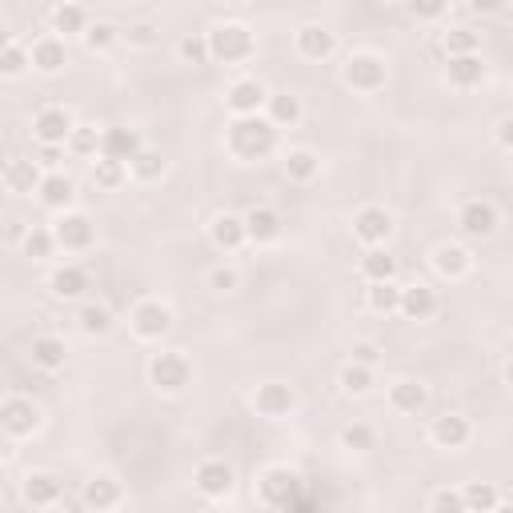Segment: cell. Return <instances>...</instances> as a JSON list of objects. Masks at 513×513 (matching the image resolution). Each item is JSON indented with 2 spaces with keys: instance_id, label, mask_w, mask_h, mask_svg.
Wrapping results in <instances>:
<instances>
[{
  "instance_id": "60d3db41",
  "label": "cell",
  "mask_w": 513,
  "mask_h": 513,
  "mask_svg": "<svg viewBox=\"0 0 513 513\" xmlns=\"http://www.w3.org/2000/svg\"><path fill=\"white\" fill-rule=\"evenodd\" d=\"M429 513H469L466 506V493L461 489H433V498H429Z\"/></svg>"
},
{
  "instance_id": "603a6c76",
  "label": "cell",
  "mask_w": 513,
  "mask_h": 513,
  "mask_svg": "<svg viewBox=\"0 0 513 513\" xmlns=\"http://www.w3.org/2000/svg\"><path fill=\"white\" fill-rule=\"evenodd\" d=\"M425 401H429V390H425L421 381H397L393 390H390V405L397 413H421L425 409Z\"/></svg>"
},
{
  "instance_id": "d590c367",
  "label": "cell",
  "mask_w": 513,
  "mask_h": 513,
  "mask_svg": "<svg viewBox=\"0 0 513 513\" xmlns=\"http://www.w3.org/2000/svg\"><path fill=\"white\" fill-rule=\"evenodd\" d=\"M370 309H377V313H397L401 309V285H393V281L370 285Z\"/></svg>"
},
{
  "instance_id": "f5cc1de1",
  "label": "cell",
  "mask_w": 513,
  "mask_h": 513,
  "mask_svg": "<svg viewBox=\"0 0 513 513\" xmlns=\"http://www.w3.org/2000/svg\"><path fill=\"white\" fill-rule=\"evenodd\" d=\"M409 13L421 16V21H433V16L445 13V5H441V0H421V5H409Z\"/></svg>"
},
{
  "instance_id": "f1b7e54d",
  "label": "cell",
  "mask_w": 513,
  "mask_h": 513,
  "mask_svg": "<svg viewBox=\"0 0 513 513\" xmlns=\"http://www.w3.org/2000/svg\"><path fill=\"white\" fill-rule=\"evenodd\" d=\"M33 64L41 73H61L64 69V41H56V36H44V41L33 44Z\"/></svg>"
},
{
  "instance_id": "3957f363",
  "label": "cell",
  "mask_w": 513,
  "mask_h": 513,
  "mask_svg": "<svg viewBox=\"0 0 513 513\" xmlns=\"http://www.w3.org/2000/svg\"><path fill=\"white\" fill-rule=\"evenodd\" d=\"M341 81L350 89H361V93H373L385 84V61L377 53H353L350 61L341 64Z\"/></svg>"
},
{
  "instance_id": "30bf717a",
  "label": "cell",
  "mask_w": 513,
  "mask_h": 513,
  "mask_svg": "<svg viewBox=\"0 0 513 513\" xmlns=\"http://www.w3.org/2000/svg\"><path fill=\"white\" fill-rule=\"evenodd\" d=\"M253 405H257L261 418L277 421V418H289V413H293L297 393H293V385H285V381H265V385H257Z\"/></svg>"
},
{
  "instance_id": "4fadbf2b",
  "label": "cell",
  "mask_w": 513,
  "mask_h": 513,
  "mask_svg": "<svg viewBox=\"0 0 513 513\" xmlns=\"http://www.w3.org/2000/svg\"><path fill=\"white\" fill-rule=\"evenodd\" d=\"M56 245H64V249H73V253H81V249H89L93 245V221L84 217V212H64L61 221H56Z\"/></svg>"
},
{
  "instance_id": "5bb4252c",
  "label": "cell",
  "mask_w": 513,
  "mask_h": 513,
  "mask_svg": "<svg viewBox=\"0 0 513 513\" xmlns=\"http://www.w3.org/2000/svg\"><path fill=\"white\" fill-rule=\"evenodd\" d=\"M458 229L466 237H489L498 229V209L489 201H466L458 212Z\"/></svg>"
},
{
  "instance_id": "c3c4849f",
  "label": "cell",
  "mask_w": 513,
  "mask_h": 513,
  "mask_svg": "<svg viewBox=\"0 0 513 513\" xmlns=\"http://www.w3.org/2000/svg\"><path fill=\"white\" fill-rule=\"evenodd\" d=\"M84 44L89 48H113L117 44V28H113L109 21H96V25H89V33H84Z\"/></svg>"
},
{
  "instance_id": "7c38bea8",
  "label": "cell",
  "mask_w": 513,
  "mask_h": 513,
  "mask_svg": "<svg viewBox=\"0 0 513 513\" xmlns=\"http://www.w3.org/2000/svg\"><path fill=\"white\" fill-rule=\"evenodd\" d=\"M0 418H5V429L13 433V438H28V433H36V425H41V409H36L28 397H8Z\"/></svg>"
},
{
  "instance_id": "ee69618b",
  "label": "cell",
  "mask_w": 513,
  "mask_h": 513,
  "mask_svg": "<svg viewBox=\"0 0 513 513\" xmlns=\"http://www.w3.org/2000/svg\"><path fill=\"white\" fill-rule=\"evenodd\" d=\"M341 445H345V449H357V453L373 449V429H370V425H365V421L345 425V429H341Z\"/></svg>"
},
{
  "instance_id": "7dc6e473",
  "label": "cell",
  "mask_w": 513,
  "mask_h": 513,
  "mask_svg": "<svg viewBox=\"0 0 513 513\" xmlns=\"http://www.w3.org/2000/svg\"><path fill=\"white\" fill-rule=\"evenodd\" d=\"M56 245V233H48V229H33V233L25 237V253L28 257H48Z\"/></svg>"
},
{
  "instance_id": "4316f807",
  "label": "cell",
  "mask_w": 513,
  "mask_h": 513,
  "mask_svg": "<svg viewBox=\"0 0 513 513\" xmlns=\"http://www.w3.org/2000/svg\"><path fill=\"white\" fill-rule=\"evenodd\" d=\"M486 81V64H481V56H453L449 61V84H458V89H473V84Z\"/></svg>"
},
{
  "instance_id": "f6af8a7d",
  "label": "cell",
  "mask_w": 513,
  "mask_h": 513,
  "mask_svg": "<svg viewBox=\"0 0 513 513\" xmlns=\"http://www.w3.org/2000/svg\"><path fill=\"white\" fill-rule=\"evenodd\" d=\"M69 149L76 157H93V153L101 149V137H96V129H89V124H76V133L69 137Z\"/></svg>"
},
{
  "instance_id": "52a82bcc",
  "label": "cell",
  "mask_w": 513,
  "mask_h": 513,
  "mask_svg": "<svg viewBox=\"0 0 513 513\" xmlns=\"http://www.w3.org/2000/svg\"><path fill=\"white\" fill-rule=\"evenodd\" d=\"M393 233V217L385 212L381 205H365V209H357V217H353V237L361 241V245H385Z\"/></svg>"
},
{
  "instance_id": "e0dca14e",
  "label": "cell",
  "mask_w": 513,
  "mask_h": 513,
  "mask_svg": "<svg viewBox=\"0 0 513 513\" xmlns=\"http://www.w3.org/2000/svg\"><path fill=\"white\" fill-rule=\"evenodd\" d=\"M209 237H212V245L217 249H241L249 241V229H245V217H233V212H221V217H212V225H209Z\"/></svg>"
},
{
  "instance_id": "6da1fadb",
  "label": "cell",
  "mask_w": 513,
  "mask_h": 513,
  "mask_svg": "<svg viewBox=\"0 0 513 513\" xmlns=\"http://www.w3.org/2000/svg\"><path fill=\"white\" fill-rule=\"evenodd\" d=\"M277 149V124L269 117H237L229 124V153L241 161H261Z\"/></svg>"
},
{
  "instance_id": "8992f818",
  "label": "cell",
  "mask_w": 513,
  "mask_h": 513,
  "mask_svg": "<svg viewBox=\"0 0 513 513\" xmlns=\"http://www.w3.org/2000/svg\"><path fill=\"white\" fill-rule=\"evenodd\" d=\"M225 104H229L233 117H257L261 104H269V93H265V84H261L257 76H241V81L229 84Z\"/></svg>"
},
{
  "instance_id": "4dcf8cb0",
  "label": "cell",
  "mask_w": 513,
  "mask_h": 513,
  "mask_svg": "<svg viewBox=\"0 0 513 513\" xmlns=\"http://www.w3.org/2000/svg\"><path fill=\"white\" fill-rule=\"evenodd\" d=\"M361 273L370 277V285H381V281H393L397 261L385 253V249H370V253L361 257Z\"/></svg>"
},
{
  "instance_id": "f35d334b",
  "label": "cell",
  "mask_w": 513,
  "mask_h": 513,
  "mask_svg": "<svg viewBox=\"0 0 513 513\" xmlns=\"http://www.w3.org/2000/svg\"><path fill=\"white\" fill-rule=\"evenodd\" d=\"M129 169H133V177H137V181H157L164 173V157L157 149H141L137 157H133Z\"/></svg>"
},
{
  "instance_id": "ba28073f",
  "label": "cell",
  "mask_w": 513,
  "mask_h": 513,
  "mask_svg": "<svg viewBox=\"0 0 513 513\" xmlns=\"http://www.w3.org/2000/svg\"><path fill=\"white\" fill-rule=\"evenodd\" d=\"M233 481H237L233 466H229V461H221V458L201 461L197 473H192V486L205 493V498H229V493H233Z\"/></svg>"
},
{
  "instance_id": "74e56055",
  "label": "cell",
  "mask_w": 513,
  "mask_h": 513,
  "mask_svg": "<svg viewBox=\"0 0 513 513\" xmlns=\"http://www.w3.org/2000/svg\"><path fill=\"white\" fill-rule=\"evenodd\" d=\"M341 385H345V393H353V397L370 393V390H373V370H370V365L350 361V365L341 370Z\"/></svg>"
},
{
  "instance_id": "b9f144b4",
  "label": "cell",
  "mask_w": 513,
  "mask_h": 513,
  "mask_svg": "<svg viewBox=\"0 0 513 513\" xmlns=\"http://www.w3.org/2000/svg\"><path fill=\"white\" fill-rule=\"evenodd\" d=\"M121 181H124V164L121 161H96L93 164V185L96 189H117L121 185Z\"/></svg>"
},
{
  "instance_id": "9c48e42d",
  "label": "cell",
  "mask_w": 513,
  "mask_h": 513,
  "mask_svg": "<svg viewBox=\"0 0 513 513\" xmlns=\"http://www.w3.org/2000/svg\"><path fill=\"white\" fill-rule=\"evenodd\" d=\"M173 329V309L161 305V301H141L133 309V333L141 337V341H157Z\"/></svg>"
},
{
  "instance_id": "db71d44e",
  "label": "cell",
  "mask_w": 513,
  "mask_h": 513,
  "mask_svg": "<svg viewBox=\"0 0 513 513\" xmlns=\"http://www.w3.org/2000/svg\"><path fill=\"white\" fill-rule=\"evenodd\" d=\"M498 141L506 144V149H513V117H506V121H498Z\"/></svg>"
},
{
  "instance_id": "44dd1931",
  "label": "cell",
  "mask_w": 513,
  "mask_h": 513,
  "mask_svg": "<svg viewBox=\"0 0 513 513\" xmlns=\"http://www.w3.org/2000/svg\"><path fill=\"white\" fill-rule=\"evenodd\" d=\"M61 493H64V486H61V478H53V473H28L25 478V501L36 509H48Z\"/></svg>"
},
{
  "instance_id": "cb8c5ba5",
  "label": "cell",
  "mask_w": 513,
  "mask_h": 513,
  "mask_svg": "<svg viewBox=\"0 0 513 513\" xmlns=\"http://www.w3.org/2000/svg\"><path fill=\"white\" fill-rule=\"evenodd\" d=\"M433 269H438L441 277L458 281V277H466L469 269H473V257H469L461 245H441L438 253H433Z\"/></svg>"
},
{
  "instance_id": "e575fe53",
  "label": "cell",
  "mask_w": 513,
  "mask_h": 513,
  "mask_svg": "<svg viewBox=\"0 0 513 513\" xmlns=\"http://www.w3.org/2000/svg\"><path fill=\"white\" fill-rule=\"evenodd\" d=\"M53 25H56V33H89V13L81 5H56Z\"/></svg>"
},
{
  "instance_id": "7402d4cb",
  "label": "cell",
  "mask_w": 513,
  "mask_h": 513,
  "mask_svg": "<svg viewBox=\"0 0 513 513\" xmlns=\"http://www.w3.org/2000/svg\"><path fill=\"white\" fill-rule=\"evenodd\" d=\"M48 289H53L61 301H73V297H81L84 289H89V273H84L81 265H61L48 277Z\"/></svg>"
},
{
  "instance_id": "ab89813d",
  "label": "cell",
  "mask_w": 513,
  "mask_h": 513,
  "mask_svg": "<svg viewBox=\"0 0 513 513\" xmlns=\"http://www.w3.org/2000/svg\"><path fill=\"white\" fill-rule=\"evenodd\" d=\"M76 321H81V329L89 337H101V333H109V329H113V313L104 305H84Z\"/></svg>"
},
{
  "instance_id": "7bdbcfd3",
  "label": "cell",
  "mask_w": 513,
  "mask_h": 513,
  "mask_svg": "<svg viewBox=\"0 0 513 513\" xmlns=\"http://www.w3.org/2000/svg\"><path fill=\"white\" fill-rule=\"evenodd\" d=\"M33 61V53H25L16 41H8L5 48H0V73L5 76H16V73H25V64Z\"/></svg>"
},
{
  "instance_id": "11a10c76",
  "label": "cell",
  "mask_w": 513,
  "mask_h": 513,
  "mask_svg": "<svg viewBox=\"0 0 513 513\" xmlns=\"http://www.w3.org/2000/svg\"><path fill=\"white\" fill-rule=\"evenodd\" d=\"M56 157H61V149H56V144H41V161L44 164H56Z\"/></svg>"
},
{
  "instance_id": "6f0895ef",
  "label": "cell",
  "mask_w": 513,
  "mask_h": 513,
  "mask_svg": "<svg viewBox=\"0 0 513 513\" xmlns=\"http://www.w3.org/2000/svg\"><path fill=\"white\" fill-rule=\"evenodd\" d=\"M493 513H513V506H498V509H493Z\"/></svg>"
},
{
  "instance_id": "bcb514c9",
  "label": "cell",
  "mask_w": 513,
  "mask_h": 513,
  "mask_svg": "<svg viewBox=\"0 0 513 513\" xmlns=\"http://www.w3.org/2000/svg\"><path fill=\"white\" fill-rule=\"evenodd\" d=\"M181 56H185L189 64H205V61H212L209 36H185V41H181Z\"/></svg>"
},
{
  "instance_id": "816d5d0a",
  "label": "cell",
  "mask_w": 513,
  "mask_h": 513,
  "mask_svg": "<svg viewBox=\"0 0 513 513\" xmlns=\"http://www.w3.org/2000/svg\"><path fill=\"white\" fill-rule=\"evenodd\" d=\"M377 357H381V350H377L373 341H357V345H353V361H357V365H370V370H373Z\"/></svg>"
},
{
  "instance_id": "9f6ffc18",
  "label": "cell",
  "mask_w": 513,
  "mask_h": 513,
  "mask_svg": "<svg viewBox=\"0 0 513 513\" xmlns=\"http://www.w3.org/2000/svg\"><path fill=\"white\" fill-rule=\"evenodd\" d=\"M506 381L513 385V357H509V361H506Z\"/></svg>"
},
{
  "instance_id": "d6986e66",
  "label": "cell",
  "mask_w": 513,
  "mask_h": 513,
  "mask_svg": "<svg viewBox=\"0 0 513 513\" xmlns=\"http://www.w3.org/2000/svg\"><path fill=\"white\" fill-rule=\"evenodd\" d=\"M401 313L409 321H429L438 313V293L429 285H405L401 289Z\"/></svg>"
},
{
  "instance_id": "8fae6325",
  "label": "cell",
  "mask_w": 513,
  "mask_h": 513,
  "mask_svg": "<svg viewBox=\"0 0 513 513\" xmlns=\"http://www.w3.org/2000/svg\"><path fill=\"white\" fill-rule=\"evenodd\" d=\"M76 133V124H73V117L64 109H41L33 117V137L41 141V144H69V137Z\"/></svg>"
},
{
  "instance_id": "83f0119b",
  "label": "cell",
  "mask_w": 513,
  "mask_h": 513,
  "mask_svg": "<svg viewBox=\"0 0 513 513\" xmlns=\"http://www.w3.org/2000/svg\"><path fill=\"white\" fill-rule=\"evenodd\" d=\"M69 350H64L61 337H33V365H41V370H61Z\"/></svg>"
},
{
  "instance_id": "d6a6232c",
  "label": "cell",
  "mask_w": 513,
  "mask_h": 513,
  "mask_svg": "<svg viewBox=\"0 0 513 513\" xmlns=\"http://www.w3.org/2000/svg\"><path fill=\"white\" fill-rule=\"evenodd\" d=\"M461 493H466L469 513H493L498 509V486H493V481H469Z\"/></svg>"
},
{
  "instance_id": "277c9868",
  "label": "cell",
  "mask_w": 513,
  "mask_h": 513,
  "mask_svg": "<svg viewBox=\"0 0 513 513\" xmlns=\"http://www.w3.org/2000/svg\"><path fill=\"white\" fill-rule=\"evenodd\" d=\"M149 377L161 393H181L192 377V365L185 361V353H157L149 365Z\"/></svg>"
},
{
  "instance_id": "484cf974",
  "label": "cell",
  "mask_w": 513,
  "mask_h": 513,
  "mask_svg": "<svg viewBox=\"0 0 513 513\" xmlns=\"http://www.w3.org/2000/svg\"><path fill=\"white\" fill-rule=\"evenodd\" d=\"M117 501H121V486L113 478H93L89 486H84V506L96 513H109Z\"/></svg>"
},
{
  "instance_id": "5b68a950",
  "label": "cell",
  "mask_w": 513,
  "mask_h": 513,
  "mask_svg": "<svg viewBox=\"0 0 513 513\" xmlns=\"http://www.w3.org/2000/svg\"><path fill=\"white\" fill-rule=\"evenodd\" d=\"M261 501H265L269 509H281L285 513L289 509V501L297 498V473L293 469H285V466H273V469H265L261 473Z\"/></svg>"
},
{
  "instance_id": "1f68e13d",
  "label": "cell",
  "mask_w": 513,
  "mask_h": 513,
  "mask_svg": "<svg viewBox=\"0 0 513 513\" xmlns=\"http://www.w3.org/2000/svg\"><path fill=\"white\" fill-rule=\"evenodd\" d=\"M269 121L277 124H289V129H293L297 121H301V101H297L293 93H277V96H269Z\"/></svg>"
},
{
  "instance_id": "9a60e30c",
  "label": "cell",
  "mask_w": 513,
  "mask_h": 513,
  "mask_svg": "<svg viewBox=\"0 0 513 513\" xmlns=\"http://www.w3.org/2000/svg\"><path fill=\"white\" fill-rule=\"evenodd\" d=\"M144 149L141 144V137H137V129H104L101 133V157L104 161H129L133 164V157Z\"/></svg>"
},
{
  "instance_id": "d4e9b609",
  "label": "cell",
  "mask_w": 513,
  "mask_h": 513,
  "mask_svg": "<svg viewBox=\"0 0 513 513\" xmlns=\"http://www.w3.org/2000/svg\"><path fill=\"white\" fill-rule=\"evenodd\" d=\"M36 192H41V201H44L48 209H69L73 197H76V185H73L69 177H64V173H48Z\"/></svg>"
},
{
  "instance_id": "2e32d148",
  "label": "cell",
  "mask_w": 513,
  "mask_h": 513,
  "mask_svg": "<svg viewBox=\"0 0 513 513\" xmlns=\"http://www.w3.org/2000/svg\"><path fill=\"white\" fill-rule=\"evenodd\" d=\"M429 438L441 445V449H461V445H469L473 438V429H469V421L461 418V413H441L438 421H433V429H429Z\"/></svg>"
},
{
  "instance_id": "ac0fdd59",
  "label": "cell",
  "mask_w": 513,
  "mask_h": 513,
  "mask_svg": "<svg viewBox=\"0 0 513 513\" xmlns=\"http://www.w3.org/2000/svg\"><path fill=\"white\" fill-rule=\"evenodd\" d=\"M297 48H301V56H309V61H325V56H333L337 36L325 25H305V28H297Z\"/></svg>"
},
{
  "instance_id": "8d00e7d4",
  "label": "cell",
  "mask_w": 513,
  "mask_h": 513,
  "mask_svg": "<svg viewBox=\"0 0 513 513\" xmlns=\"http://www.w3.org/2000/svg\"><path fill=\"white\" fill-rule=\"evenodd\" d=\"M445 53H449V61L453 56H473L478 53V33H473V28H449V33H445Z\"/></svg>"
},
{
  "instance_id": "f546056e",
  "label": "cell",
  "mask_w": 513,
  "mask_h": 513,
  "mask_svg": "<svg viewBox=\"0 0 513 513\" xmlns=\"http://www.w3.org/2000/svg\"><path fill=\"white\" fill-rule=\"evenodd\" d=\"M5 181H8V189L13 192H33V189H41L44 177L36 173V161H8Z\"/></svg>"
},
{
  "instance_id": "681fc988",
  "label": "cell",
  "mask_w": 513,
  "mask_h": 513,
  "mask_svg": "<svg viewBox=\"0 0 513 513\" xmlns=\"http://www.w3.org/2000/svg\"><path fill=\"white\" fill-rule=\"evenodd\" d=\"M157 41H161V28L153 25V21H141V25H133V28H129V44L149 48V44H157Z\"/></svg>"
},
{
  "instance_id": "836d02e7",
  "label": "cell",
  "mask_w": 513,
  "mask_h": 513,
  "mask_svg": "<svg viewBox=\"0 0 513 513\" xmlns=\"http://www.w3.org/2000/svg\"><path fill=\"white\" fill-rule=\"evenodd\" d=\"M285 169H289V177L293 181H313L317 173H321V161H317L313 149H293L285 157Z\"/></svg>"
},
{
  "instance_id": "7a4b0ae2",
  "label": "cell",
  "mask_w": 513,
  "mask_h": 513,
  "mask_svg": "<svg viewBox=\"0 0 513 513\" xmlns=\"http://www.w3.org/2000/svg\"><path fill=\"white\" fill-rule=\"evenodd\" d=\"M209 48H212V61H225V64L249 61L253 56V33L245 25H217L209 33Z\"/></svg>"
},
{
  "instance_id": "ffe728a7",
  "label": "cell",
  "mask_w": 513,
  "mask_h": 513,
  "mask_svg": "<svg viewBox=\"0 0 513 513\" xmlns=\"http://www.w3.org/2000/svg\"><path fill=\"white\" fill-rule=\"evenodd\" d=\"M245 229H249V241L257 245H269V241L281 237V212L269 209V205H257L245 212Z\"/></svg>"
},
{
  "instance_id": "f907efd6",
  "label": "cell",
  "mask_w": 513,
  "mask_h": 513,
  "mask_svg": "<svg viewBox=\"0 0 513 513\" xmlns=\"http://www.w3.org/2000/svg\"><path fill=\"white\" fill-rule=\"evenodd\" d=\"M237 281H241L237 269H229V265H221V269H212V273H209V285L217 289V293H233Z\"/></svg>"
}]
</instances>
